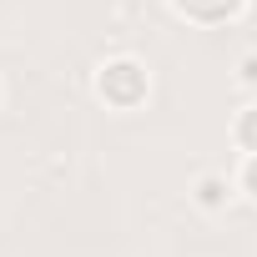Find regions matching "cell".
I'll return each instance as SVG.
<instances>
[{"instance_id": "2", "label": "cell", "mask_w": 257, "mask_h": 257, "mask_svg": "<svg viewBox=\"0 0 257 257\" xmlns=\"http://www.w3.org/2000/svg\"><path fill=\"white\" fill-rule=\"evenodd\" d=\"M177 6L192 16V21H222V16H232L242 0H177Z\"/></svg>"}, {"instance_id": "1", "label": "cell", "mask_w": 257, "mask_h": 257, "mask_svg": "<svg viewBox=\"0 0 257 257\" xmlns=\"http://www.w3.org/2000/svg\"><path fill=\"white\" fill-rule=\"evenodd\" d=\"M96 86H101V96H106L111 106H137V101L147 96V71H142L137 61H111Z\"/></svg>"}, {"instance_id": "4", "label": "cell", "mask_w": 257, "mask_h": 257, "mask_svg": "<svg viewBox=\"0 0 257 257\" xmlns=\"http://www.w3.org/2000/svg\"><path fill=\"white\" fill-rule=\"evenodd\" d=\"M237 142L257 157V106H252V111H242V121H237Z\"/></svg>"}, {"instance_id": "5", "label": "cell", "mask_w": 257, "mask_h": 257, "mask_svg": "<svg viewBox=\"0 0 257 257\" xmlns=\"http://www.w3.org/2000/svg\"><path fill=\"white\" fill-rule=\"evenodd\" d=\"M242 182H247V192H252V197H257V157H252V162H247V172H242Z\"/></svg>"}, {"instance_id": "3", "label": "cell", "mask_w": 257, "mask_h": 257, "mask_svg": "<svg viewBox=\"0 0 257 257\" xmlns=\"http://www.w3.org/2000/svg\"><path fill=\"white\" fill-rule=\"evenodd\" d=\"M197 202L202 207H222L227 202V177H202L197 182Z\"/></svg>"}, {"instance_id": "6", "label": "cell", "mask_w": 257, "mask_h": 257, "mask_svg": "<svg viewBox=\"0 0 257 257\" xmlns=\"http://www.w3.org/2000/svg\"><path fill=\"white\" fill-rule=\"evenodd\" d=\"M242 81H257V56H247V61H242Z\"/></svg>"}]
</instances>
